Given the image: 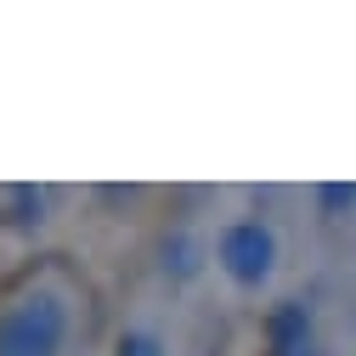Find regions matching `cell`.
Segmentation results:
<instances>
[{"mask_svg":"<svg viewBox=\"0 0 356 356\" xmlns=\"http://www.w3.org/2000/svg\"><path fill=\"white\" fill-rule=\"evenodd\" d=\"M74 334V294L57 277L29 283L0 311V356H63Z\"/></svg>","mask_w":356,"mask_h":356,"instance_id":"1","label":"cell"},{"mask_svg":"<svg viewBox=\"0 0 356 356\" xmlns=\"http://www.w3.org/2000/svg\"><path fill=\"white\" fill-rule=\"evenodd\" d=\"M277 266H283V238L266 215H232L215 232V272L238 294H266L277 283Z\"/></svg>","mask_w":356,"mask_h":356,"instance_id":"2","label":"cell"},{"mask_svg":"<svg viewBox=\"0 0 356 356\" xmlns=\"http://www.w3.org/2000/svg\"><path fill=\"white\" fill-rule=\"evenodd\" d=\"M209 260H215V243H209L204 232H193V227H175V232L159 243V266H164L170 283H193V277H204Z\"/></svg>","mask_w":356,"mask_h":356,"instance_id":"3","label":"cell"},{"mask_svg":"<svg viewBox=\"0 0 356 356\" xmlns=\"http://www.w3.org/2000/svg\"><path fill=\"white\" fill-rule=\"evenodd\" d=\"M266 339H272V350H277V356H283V350H294V345H305V339H311V311H305L300 300L277 305L272 317H266Z\"/></svg>","mask_w":356,"mask_h":356,"instance_id":"4","label":"cell"},{"mask_svg":"<svg viewBox=\"0 0 356 356\" xmlns=\"http://www.w3.org/2000/svg\"><path fill=\"white\" fill-rule=\"evenodd\" d=\"M311 204H317L323 220H345L356 209V181H323V187H311Z\"/></svg>","mask_w":356,"mask_h":356,"instance_id":"5","label":"cell"},{"mask_svg":"<svg viewBox=\"0 0 356 356\" xmlns=\"http://www.w3.org/2000/svg\"><path fill=\"white\" fill-rule=\"evenodd\" d=\"M113 356H170V339H164L159 328H147V323H130V328L119 334Z\"/></svg>","mask_w":356,"mask_h":356,"instance_id":"6","label":"cell"},{"mask_svg":"<svg viewBox=\"0 0 356 356\" xmlns=\"http://www.w3.org/2000/svg\"><path fill=\"white\" fill-rule=\"evenodd\" d=\"M283 356H334L323 339H305V345H294V350H283Z\"/></svg>","mask_w":356,"mask_h":356,"instance_id":"7","label":"cell"}]
</instances>
